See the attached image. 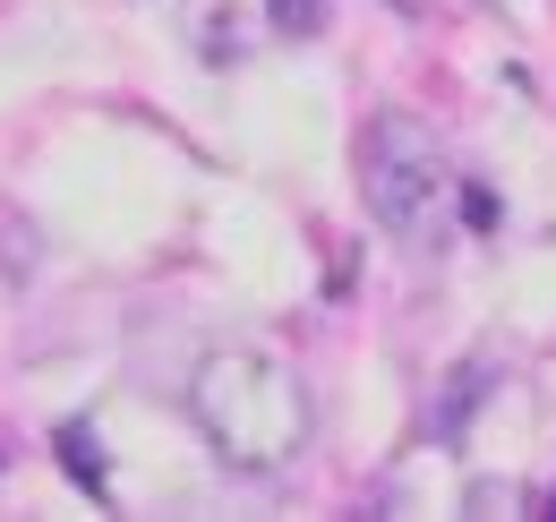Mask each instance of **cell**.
<instances>
[{
    "mask_svg": "<svg viewBox=\"0 0 556 522\" xmlns=\"http://www.w3.org/2000/svg\"><path fill=\"white\" fill-rule=\"evenodd\" d=\"M189 420H198V437L223 471L257 480V471L300 462L308 428H317V402H308V377L291 360L257 351V343H223L189 369Z\"/></svg>",
    "mask_w": 556,
    "mask_h": 522,
    "instance_id": "cell-1",
    "label": "cell"
},
{
    "mask_svg": "<svg viewBox=\"0 0 556 522\" xmlns=\"http://www.w3.org/2000/svg\"><path fill=\"white\" fill-rule=\"evenodd\" d=\"M359 197H368L386 240L428 249L445 232V214H454V163H445L437 129L412 121V112H377L359 129Z\"/></svg>",
    "mask_w": 556,
    "mask_h": 522,
    "instance_id": "cell-2",
    "label": "cell"
},
{
    "mask_svg": "<svg viewBox=\"0 0 556 522\" xmlns=\"http://www.w3.org/2000/svg\"><path fill=\"white\" fill-rule=\"evenodd\" d=\"M463 514H531V497H522L514 480H471V497H463Z\"/></svg>",
    "mask_w": 556,
    "mask_h": 522,
    "instance_id": "cell-3",
    "label": "cell"
},
{
    "mask_svg": "<svg viewBox=\"0 0 556 522\" xmlns=\"http://www.w3.org/2000/svg\"><path fill=\"white\" fill-rule=\"evenodd\" d=\"M266 9H275L282 35H317L326 26V0H266Z\"/></svg>",
    "mask_w": 556,
    "mask_h": 522,
    "instance_id": "cell-4",
    "label": "cell"
}]
</instances>
